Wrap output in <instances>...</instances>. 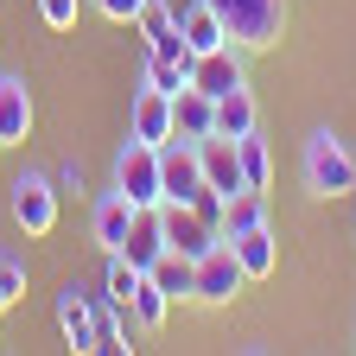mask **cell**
<instances>
[{
  "label": "cell",
  "instance_id": "cell-1",
  "mask_svg": "<svg viewBox=\"0 0 356 356\" xmlns=\"http://www.w3.org/2000/svg\"><path fill=\"white\" fill-rule=\"evenodd\" d=\"M299 178H305L312 197H343V191H356V153L337 140L331 127H318V134H305Z\"/></svg>",
  "mask_w": 356,
  "mask_h": 356
},
{
  "label": "cell",
  "instance_id": "cell-2",
  "mask_svg": "<svg viewBox=\"0 0 356 356\" xmlns=\"http://www.w3.org/2000/svg\"><path fill=\"white\" fill-rule=\"evenodd\" d=\"M210 13L229 26V44L242 51H274L286 38V0H210Z\"/></svg>",
  "mask_w": 356,
  "mask_h": 356
},
{
  "label": "cell",
  "instance_id": "cell-3",
  "mask_svg": "<svg viewBox=\"0 0 356 356\" xmlns=\"http://www.w3.org/2000/svg\"><path fill=\"white\" fill-rule=\"evenodd\" d=\"M58 185H51V172H19L13 185H7V210L26 236H51L58 229Z\"/></svg>",
  "mask_w": 356,
  "mask_h": 356
},
{
  "label": "cell",
  "instance_id": "cell-4",
  "mask_svg": "<svg viewBox=\"0 0 356 356\" xmlns=\"http://www.w3.org/2000/svg\"><path fill=\"white\" fill-rule=\"evenodd\" d=\"M115 191L127 197V204H140V210H153L159 204V147H147V140H127L115 147Z\"/></svg>",
  "mask_w": 356,
  "mask_h": 356
},
{
  "label": "cell",
  "instance_id": "cell-5",
  "mask_svg": "<svg viewBox=\"0 0 356 356\" xmlns=\"http://www.w3.org/2000/svg\"><path fill=\"white\" fill-rule=\"evenodd\" d=\"M204 191V159H197V140H172L159 147V204H191Z\"/></svg>",
  "mask_w": 356,
  "mask_h": 356
},
{
  "label": "cell",
  "instance_id": "cell-6",
  "mask_svg": "<svg viewBox=\"0 0 356 356\" xmlns=\"http://www.w3.org/2000/svg\"><path fill=\"white\" fill-rule=\"evenodd\" d=\"M242 286H248V274H242V261H236L229 242H216L210 254H197V286H191L197 305H229Z\"/></svg>",
  "mask_w": 356,
  "mask_h": 356
},
{
  "label": "cell",
  "instance_id": "cell-7",
  "mask_svg": "<svg viewBox=\"0 0 356 356\" xmlns=\"http://www.w3.org/2000/svg\"><path fill=\"white\" fill-rule=\"evenodd\" d=\"M58 331L76 356L96 350V286H83V280H64L58 286Z\"/></svg>",
  "mask_w": 356,
  "mask_h": 356
},
{
  "label": "cell",
  "instance_id": "cell-8",
  "mask_svg": "<svg viewBox=\"0 0 356 356\" xmlns=\"http://www.w3.org/2000/svg\"><path fill=\"white\" fill-rule=\"evenodd\" d=\"M38 127V108H32V83L19 70H0V147H26Z\"/></svg>",
  "mask_w": 356,
  "mask_h": 356
},
{
  "label": "cell",
  "instance_id": "cell-9",
  "mask_svg": "<svg viewBox=\"0 0 356 356\" xmlns=\"http://www.w3.org/2000/svg\"><path fill=\"white\" fill-rule=\"evenodd\" d=\"M159 229H165V248L191 254V261H197V254H210V248L222 242V236L210 229V222H204L191 204H159Z\"/></svg>",
  "mask_w": 356,
  "mask_h": 356
},
{
  "label": "cell",
  "instance_id": "cell-10",
  "mask_svg": "<svg viewBox=\"0 0 356 356\" xmlns=\"http://www.w3.org/2000/svg\"><path fill=\"white\" fill-rule=\"evenodd\" d=\"M242 44H222V51H204L197 64H191V89H204V96L216 102V96H229V89H242L248 83V70H242Z\"/></svg>",
  "mask_w": 356,
  "mask_h": 356
},
{
  "label": "cell",
  "instance_id": "cell-11",
  "mask_svg": "<svg viewBox=\"0 0 356 356\" xmlns=\"http://www.w3.org/2000/svg\"><path fill=\"white\" fill-rule=\"evenodd\" d=\"M236 248V261H242V274H248V286L254 280H274L280 274V236H274V222H261V229H242V236H222Z\"/></svg>",
  "mask_w": 356,
  "mask_h": 356
},
{
  "label": "cell",
  "instance_id": "cell-12",
  "mask_svg": "<svg viewBox=\"0 0 356 356\" xmlns=\"http://www.w3.org/2000/svg\"><path fill=\"white\" fill-rule=\"evenodd\" d=\"M127 134L134 140H147V147H165L172 140V96L165 89H140V96H134V108H127Z\"/></svg>",
  "mask_w": 356,
  "mask_h": 356
},
{
  "label": "cell",
  "instance_id": "cell-13",
  "mask_svg": "<svg viewBox=\"0 0 356 356\" xmlns=\"http://www.w3.org/2000/svg\"><path fill=\"white\" fill-rule=\"evenodd\" d=\"M178 38H185L191 58H204V51H222V44H229V26L210 13V0H191V7H178Z\"/></svg>",
  "mask_w": 356,
  "mask_h": 356
},
{
  "label": "cell",
  "instance_id": "cell-14",
  "mask_svg": "<svg viewBox=\"0 0 356 356\" xmlns=\"http://www.w3.org/2000/svg\"><path fill=\"white\" fill-rule=\"evenodd\" d=\"M134 216H140V204H127V197H121L115 185H108V191L96 197V210H89V222H96V242H102L108 254H115V248L127 242V229H134Z\"/></svg>",
  "mask_w": 356,
  "mask_h": 356
},
{
  "label": "cell",
  "instance_id": "cell-15",
  "mask_svg": "<svg viewBox=\"0 0 356 356\" xmlns=\"http://www.w3.org/2000/svg\"><path fill=\"white\" fill-rule=\"evenodd\" d=\"M172 134L178 140H204V134H216V102L204 96V89H178L172 96Z\"/></svg>",
  "mask_w": 356,
  "mask_h": 356
},
{
  "label": "cell",
  "instance_id": "cell-16",
  "mask_svg": "<svg viewBox=\"0 0 356 356\" xmlns=\"http://www.w3.org/2000/svg\"><path fill=\"white\" fill-rule=\"evenodd\" d=\"M147 280H153L172 305H185V299H191V286H197V261H191V254H178V248H165V254L147 267Z\"/></svg>",
  "mask_w": 356,
  "mask_h": 356
},
{
  "label": "cell",
  "instance_id": "cell-17",
  "mask_svg": "<svg viewBox=\"0 0 356 356\" xmlns=\"http://www.w3.org/2000/svg\"><path fill=\"white\" fill-rule=\"evenodd\" d=\"M115 254H127L134 267H140V274H147V267H153V261L165 254V229H159V204L134 216V229H127V242H121Z\"/></svg>",
  "mask_w": 356,
  "mask_h": 356
},
{
  "label": "cell",
  "instance_id": "cell-18",
  "mask_svg": "<svg viewBox=\"0 0 356 356\" xmlns=\"http://www.w3.org/2000/svg\"><path fill=\"white\" fill-rule=\"evenodd\" d=\"M261 127V108H254V89H229V96H216V134L222 140H242V134Z\"/></svg>",
  "mask_w": 356,
  "mask_h": 356
},
{
  "label": "cell",
  "instance_id": "cell-19",
  "mask_svg": "<svg viewBox=\"0 0 356 356\" xmlns=\"http://www.w3.org/2000/svg\"><path fill=\"white\" fill-rule=\"evenodd\" d=\"M236 153H242V185L267 197V178H274V153H267L261 127H254V134H242V140H236Z\"/></svg>",
  "mask_w": 356,
  "mask_h": 356
},
{
  "label": "cell",
  "instance_id": "cell-20",
  "mask_svg": "<svg viewBox=\"0 0 356 356\" xmlns=\"http://www.w3.org/2000/svg\"><path fill=\"white\" fill-rule=\"evenodd\" d=\"M267 222V197L261 191H236L229 210H222V236H242V229H261Z\"/></svg>",
  "mask_w": 356,
  "mask_h": 356
},
{
  "label": "cell",
  "instance_id": "cell-21",
  "mask_svg": "<svg viewBox=\"0 0 356 356\" xmlns=\"http://www.w3.org/2000/svg\"><path fill=\"white\" fill-rule=\"evenodd\" d=\"M127 305H134V318H140V331H159V325L172 318V299H165L153 280H140V286H134V299H127Z\"/></svg>",
  "mask_w": 356,
  "mask_h": 356
},
{
  "label": "cell",
  "instance_id": "cell-22",
  "mask_svg": "<svg viewBox=\"0 0 356 356\" xmlns=\"http://www.w3.org/2000/svg\"><path fill=\"white\" fill-rule=\"evenodd\" d=\"M147 274H140V267H134L127 254H108V267H102V293L115 299V305H127L134 299V286H140Z\"/></svg>",
  "mask_w": 356,
  "mask_h": 356
},
{
  "label": "cell",
  "instance_id": "cell-23",
  "mask_svg": "<svg viewBox=\"0 0 356 356\" xmlns=\"http://www.w3.org/2000/svg\"><path fill=\"white\" fill-rule=\"evenodd\" d=\"M191 64H197V58H153V51H147V83L165 89V96H178V89L191 83Z\"/></svg>",
  "mask_w": 356,
  "mask_h": 356
},
{
  "label": "cell",
  "instance_id": "cell-24",
  "mask_svg": "<svg viewBox=\"0 0 356 356\" xmlns=\"http://www.w3.org/2000/svg\"><path fill=\"white\" fill-rule=\"evenodd\" d=\"M19 299H26V254L0 248V312H13Z\"/></svg>",
  "mask_w": 356,
  "mask_h": 356
},
{
  "label": "cell",
  "instance_id": "cell-25",
  "mask_svg": "<svg viewBox=\"0 0 356 356\" xmlns=\"http://www.w3.org/2000/svg\"><path fill=\"white\" fill-rule=\"evenodd\" d=\"M51 185H58V197H83V191H89L83 159H58V165H51Z\"/></svg>",
  "mask_w": 356,
  "mask_h": 356
},
{
  "label": "cell",
  "instance_id": "cell-26",
  "mask_svg": "<svg viewBox=\"0 0 356 356\" xmlns=\"http://www.w3.org/2000/svg\"><path fill=\"white\" fill-rule=\"evenodd\" d=\"M38 19H44V32H70L76 26V0H38Z\"/></svg>",
  "mask_w": 356,
  "mask_h": 356
},
{
  "label": "cell",
  "instance_id": "cell-27",
  "mask_svg": "<svg viewBox=\"0 0 356 356\" xmlns=\"http://www.w3.org/2000/svg\"><path fill=\"white\" fill-rule=\"evenodd\" d=\"M191 210H197V216H204V222H210V229H216V236H222V210H229V197H222V191H210V185H204V191H197V197H191Z\"/></svg>",
  "mask_w": 356,
  "mask_h": 356
},
{
  "label": "cell",
  "instance_id": "cell-28",
  "mask_svg": "<svg viewBox=\"0 0 356 356\" xmlns=\"http://www.w3.org/2000/svg\"><path fill=\"white\" fill-rule=\"evenodd\" d=\"M140 7H147V0H96V13L115 19V26H134V19H140Z\"/></svg>",
  "mask_w": 356,
  "mask_h": 356
},
{
  "label": "cell",
  "instance_id": "cell-29",
  "mask_svg": "<svg viewBox=\"0 0 356 356\" xmlns=\"http://www.w3.org/2000/svg\"><path fill=\"white\" fill-rule=\"evenodd\" d=\"M0 350H7V343H0Z\"/></svg>",
  "mask_w": 356,
  "mask_h": 356
},
{
  "label": "cell",
  "instance_id": "cell-30",
  "mask_svg": "<svg viewBox=\"0 0 356 356\" xmlns=\"http://www.w3.org/2000/svg\"><path fill=\"white\" fill-rule=\"evenodd\" d=\"M0 153H7V147H0Z\"/></svg>",
  "mask_w": 356,
  "mask_h": 356
}]
</instances>
